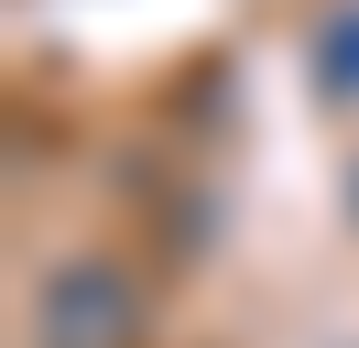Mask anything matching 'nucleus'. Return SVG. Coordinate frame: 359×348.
I'll return each mask as SVG.
<instances>
[{"label": "nucleus", "instance_id": "1", "mask_svg": "<svg viewBox=\"0 0 359 348\" xmlns=\"http://www.w3.org/2000/svg\"><path fill=\"white\" fill-rule=\"evenodd\" d=\"M44 348H142V294L109 261H66L44 283Z\"/></svg>", "mask_w": 359, "mask_h": 348}]
</instances>
